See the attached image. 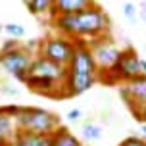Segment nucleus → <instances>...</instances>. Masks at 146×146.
Returning a JSON list of instances; mask_svg holds the SVG:
<instances>
[{
	"instance_id": "nucleus-22",
	"label": "nucleus",
	"mask_w": 146,
	"mask_h": 146,
	"mask_svg": "<svg viewBox=\"0 0 146 146\" xmlns=\"http://www.w3.org/2000/svg\"><path fill=\"white\" fill-rule=\"evenodd\" d=\"M19 44V40H15V38H8L6 42L0 46V52H6V50H12V48H15Z\"/></svg>"
},
{
	"instance_id": "nucleus-10",
	"label": "nucleus",
	"mask_w": 146,
	"mask_h": 146,
	"mask_svg": "<svg viewBox=\"0 0 146 146\" xmlns=\"http://www.w3.org/2000/svg\"><path fill=\"white\" fill-rule=\"evenodd\" d=\"M127 88H129V94H131L135 106H140V104H146V77L144 75H139L137 79L125 83Z\"/></svg>"
},
{
	"instance_id": "nucleus-9",
	"label": "nucleus",
	"mask_w": 146,
	"mask_h": 146,
	"mask_svg": "<svg viewBox=\"0 0 146 146\" xmlns=\"http://www.w3.org/2000/svg\"><path fill=\"white\" fill-rule=\"evenodd\" d=\"M14 140L19 146H52V135H33V133L15 131Z\"/></svg>"
},
{
	"instance_id": "nucleus-7",
	"label": "nucleus",
	"mask_w": 146,
	"mask_h": 146,
	"mask_svg": "<svg viewBox=\"0 0 146 146\" xmlns=\"http://www.w3.org/2000/svg\"><path fill=\"white\" fill-rule=\"evenodd\" d=\"M27 75L44 77V79H50V81H54V83L64 85L66 75H67V67L56 66V64H52V62H48V60L40 58V56H35V60H33V64H31Z\"/></svg>"
},
{
	"instance_id": "nucleus-2",
	"label": "nucleus",
	"mask_w": 146,
	"mask_h": 146,
	"mask_svg": "<svg viewBox=\"0 0 146 146\" xmlns=\"http://www.w3.org/2000/svg\"><path fill=\"white\" fill-rule=\"evenodd\" d=\"M15 131L33 133V135H52L62 121L56 113L36 106H21L19 115L14 119Z\"/></svg>"
},
{
	"instance_id": "nucleus-13",
	"label": "nucleus",
	"mask_w": 146,
	"mask_h": 146,
	"mask_svg": "<svg viewBox=\"0 0 146 146\" xmlns=\"http://www.w3.org/2000/svg\"><path fill=\"white\" fill-rule=\"evenodd\" d=\"M54 2L56 0H27L25 6L33 15H44V14H50Z\"/></svg>"
},
{
	"instance_id": "nucleus-11",
	"label": "nucleus",
	"mask_w": 146,
	"mask_h": 146,
	"mask_svg": "<svg viewBox=\"0 0 146 146\" xmlns=\"http://www.w3.org/2000/svg\"><path fill=\"white\" fill-rule=\"evenodd\" d=\"M52 146H83V142L67 127L60 125L58 129L52 133Z\"/></svg>"
},
{
	"instance_id": "nucleus-1",
	"label": "nucleus",
	"mask_w": 146,
	"mask_h": 146,
	"mask_svg": "<svg viewBox=\"0 0 146 146\" xmlns=\"http://www.w3.org/2000/svg\"><path fill=\"white\" fill-rule=\"evenodd\" d=\"M73 44H75V52L67 66V75L64 81L66 98H73V96L87 92L98 81V67L94 64L92 52L88 48V40L87 38H73Z\"/></svg>"
},
{
	"instance_id": "nucleus-14",
	"label": "nucleus",
	"mask_w": 146,
	"mask_h": 146,
	"mask_svg": "<svg viewBox=\"0 0 146 146\" xmlns=\"http://www.w3.org/2000/svg\"><path fill=\"white\" fill-rule=\"evenodd\" d=\"M83 137H85L87 140H90V142L100 140L102 139V127L92 123V121H87V123L83 125Z\"/></svg>"
},
{
	"instance_id": "nucleus-25",
	"label": "nucleus",
	"mask_w": 146,
	"mask_h": 146,
	"mask_svg": "<svg viewBox=\"0 0 146 146\" xmlns=\"http://www.w3.org/2000/svg\"><path fill=\"white\" fill-rule=\"evenodd\" d=\"M140 17L146 21V8H142V10H140Z\"/></svg>"
},
{
	"instance_id": "nucleus-6",
	"label": "nucleus",
	"mask_w": 146,
	"mask_h": 146,
	"mask_svg": "<svg viewBox=\"0 0 146 146\" xmlns=\"http://www.w3.org/2000/svg\"><path fill=\"white\" fill-rule=\"evenodd\" d=\"M88 48L92 52V58H94V64L98 67V71H106L115 64L117 56L121 48L115 44V40L106 33V35L98 36V38H92L88 40Z\"/></svg>"
},
{
	"instance_id": "nucleus-8",
	"label": "nucleus",
	"mask_w": 146,
	"mask_h": 146,
	"mask_svg": "<svg viewBox=\"0 0 146 146\" xmlns=\"http://www.w3.org/2000/svg\"><path fill=\"white\" fill-rule=\"evenodd\" d=\"M94 0H56L54 6L50 10V19L56 15H69V14H77L85 8L94 6Z\"/></svg>"
},
{
	"instance_id": "nucleus-15",
	"label": "nucleus",
	"mask_w": 146,
	"mask_h": 146,
	"mask_svg": "<svg viewBox=\"0 0 146 146\" xmlns=\"http://www.w3.org/2000/svg\"><path fill=\"white\" fill-rule=\"evenodd\" d=\"M4 31L10 35V38H15V40L25 36V27L19 25V23H6L4 25Z\"/></svg>"
},
{
	"instance_id": "nucleus-18",
	"label": "nucleus",
	"mask_w": 146,
	"mask_h": 146,
	"mask_svg": "<svg viewBox=\"0 0 146 146\" xmlns=\"http://www.w3.org/2000/svg\"><path fill=\"white\" fill-rule=\"evenodd\" d=\"M131 113H133V117H135L140 125L146 123V104H140V106L131 108Z\"/></svg>"
},
{
	"instance_id": "nucleus-12",
	"label": "nucleus",
	"mask_w": 146,
	"mask_h": 146,
	"mask_svg": "<svg viewBox=\"0 0 146 146\" xmlns=\"http://www.w3.org/2000/svg\"><path fill=\"white\" fill-rule=\"evenodd\" d=\"M14 135H15L14 119L6 117L2 111H0V146H6L10 140L14 139Z\"/></svg>"
},
{
	"instance_id": "nucleus-5",
	"label": "nucleus",
	"mask_w": 146,
	"mask_h": 146,
	"mask_svg": "<svg viewBox=\"0 0 146 146\" xmlns=\"http://www.w3.org/2000/svg\"><path fill=\"white\" fill-rule=\"evenodd\" d=\"M35 60V52H31L25 44H17L15 48L6 52H0V67L10 75L14 77L15 81L23 83L27 73H29V67Z\"/></svg>"
},
{
	"instance_id": "nucleus-24",
	"label": "nucleus",
	"mask_w": 146,
	"mask_h": 146,
	"mask_svg": "<svg viewBox=\"0 0 146 146\" xmlns=\"http://www.w3.org/2000/svg\"><path fill=\"white\" fill-rule=\"evenodd\" d=\"M140 133H142V139L146 140V123H142V125H140Z\"/></svg>"
},
{
	"instance_id": "nucleus-3",
	"label": "nucleus",
	"mask_w": 146,
	"mask_h": 146,
	"mask_svg": "<svg viewBox=\"0 0 146 146\" xmlns=\"http://www.w3.org/2000/svg\"><path fill=\"white\" fill-rule=\"evenodd\" d=\"M75 23H77V36L75 38H98L108 33L110 29V17L104 12L102 6L85 8L75 14Z\"/></svg>"
},
{
	"instance_id": "nucleus-27",
	"label": "nucleus",
	"mask_w": 146,
	"mask_h": 146,
	"mask_svg": "<svg viewBox=\"0 0 146 146\" xmlns=\"http://www.w3.org/2000/svg\"><path fill=\"white\" fill-rule=\"evenodd\" d=\"M2 29H4V27H0V31H2Z\"/></svg>"
},
{
	"instance_id": "nucleus-4",
	"label": "nucleus",
	"mask_w": 146,
	"mask_h": 146,
	"mask_svg": "<svg viewBox=\"0 0 146 146\" xmlns=\"http://www.w3.org/2000/svg\"><path fill=\"white\" fill-rule=\"evenodd\" d=\"M73 52H75L73 38H67L64 35H54V36H46L44 40H38L36 56L48 60L56 66L67 67L73 58Z\"/></svg>"
},
{
	"instance_id": "nucleus-21",
	"label": "nucleus",
	"mask_w": 146,
	"mask_h": 146,
	"mask_svg": "<svg viewBox=\"0 0 146 146\" xmlns=\"http://www.w3.org/2000/svg\"><path fill=\"white\" fill-rule=\"evenodd\" d=\"M66 117H67V121H71V123H77V121L81 119V110H79V108H75V110H69Z\"/></svg>"
},
{
	"instance_id": "nucleus-16",
	"label": "nucleus",
	"mask_w": 146,
	"mask_h": 146,
	"mask_svg": "<svg viewBox=\"0 0 146 146\" xmlns=\"http://www.w3.org/2000/svg\"><path fill=\"white\" fill-rule=\"evenodd\" d=\"M0 111L10 119H15L19 115V111H21V106L19 104H4V106H0Z\"/></svg>"
},
{
	"instance_id": "nucleus-20",
	"label": "nucleus",
	"mask_w": 146,
	"mask_h": 146,
	"mask_svg": "<svg viewBox=\"0 0 146 146\" xmlns=\"http://www.w3.org/2000/svg\"><path fill=\"white\" fill-rule=\"evenodd\" d=\"M0 94L14 98V96H19V90H17L15 87H12V85H2V87H0Z\"/></svg>"
},
{
	"instance_id": "nucleus-17",
	"label": "nucleus",
	"mask_w": 146,
	"mask_h": 146,
	"mask_svg": "<svg viewBox=\"0 0 146 146\" xmlns=\"http://www.w3.org/2000/svg\"><path fill=\"white\" fill-rule=\"evenodd\" d=\"M117 146H146V140L142 137H137V135H131V137H127L123 139Z\"/></svg>"
},
{
	"instance_id": "nucleus-19",
	"label": "nucleus",
	"mask_w": 146,
	"mask_h": 146,
	"mask_svg": "<svg viewBox=\"0 0 146 146\" xmlns=\"http://www.w3.org/2000/svg\"><path fill=\"white\" fill-rule=\"evenodd\" d=\"M123 14H125V17H127L131 23H135L137 17H139V15H137V6L131 4V2H125L123 4Z\"/></svg>"
},
{
	"instance_id": "nucleus-23",
	"label": "nucleus",
	"mask_w": 146,
	"mask_h": 146,
	"mask_svg": "<svg viewBox=\"0 0 146 146\" xmlns=\"http://www.w3.org/2000/svg\"><path fill=\"white\" fill-rule=\"evenodd\" d=\"M140 73L146 77V60H142V58H140Z\"/></svg>"
},
{
	"instance_id": "nucleus-28",
	"label": "nucleus",
	"mask_w": 146,
	"mask_h": 146,
	"mask_svg": "<svg viewBox=\"0 0 146 146\" xmlns=\"http://www.w3.org/2000/svg\"><path fill=\"white\" fill-rule=\"evenodd\" d=\"M23 2H27V0H23Z\"/></svg>"
},
{
	"instance_id": "nucleus-26",
	"label": "nucleus",
	"mask_w": 146,
	"mask_h": 146,
	"mask_svg": "<svg viewBox=\"0 0 146 146\" xmlns=\"http://www.w3.org/2000/svg\"><path fill=\"white\" fill-rule=\"evenodd\" d=\"M6 146H19V144H17V142H15V140L14 139H12V140H10V142H8V144Z\"/></svg>"
}]
</instances>
